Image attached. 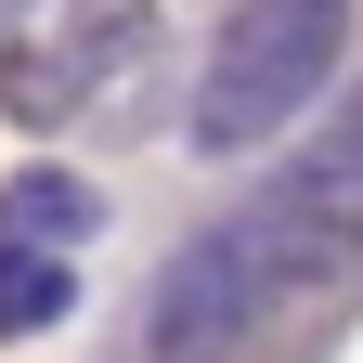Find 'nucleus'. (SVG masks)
I'll use <instances>...</instances> for the list:
<instances>
[{"instance_id":"1","label":"nucleus","mask_w":363,"mask_h":363,"mask_svg":"<svg viewBox=\"0 0 363 363\" xmlns=\"http://www.w3.org/2000/svg\"><path fill=\"white\" fill-rule=\"evenodd\" d=\"M363 39V0H234L195 65V104H182V130H195V156H259L286 143V130L337 91Z\"/></svg>"},{"instance_id":"2","label":"nucleus","mask_w":363,"mask_h":363,"mask_svg":"<svg viewBox=\"0 0 363 363\" xmlns=\"http://www.w3.org/2000/svg\"><path fill=\"white\" fill-rule=\"evenodd\" d=\"M220 234H234L259 311H298L311 286H337V272L363 259V91H350V104L311 130L272 182H259V195L220 208Z\"/></svg>"},{"instance_id":"3","label":"nucleus","mask_w":363,"mask_h":363,"mask_svg":"<svg viewBox=\"0 0 363 363\" xmlns=\"http://www.w3.org/2000/svg\"><path fill=\"white\" fill-rule=\"evenodd\" d=\"M143 52H156V0H52L39 39H0V117L65 130L78 104H104Z\"/></svg>"},{"instance_id":"4","label":"nucleus","mask_w":363,"mask_h":363,"mask_svg":"<svg viewBox=\"0 0 363 363\" xmlns=\"http://www.w3.org/2000/svg\"><path fill=\"white\" fill-rule=\"evenodd\" d=\"M272 325L259 311V286H247V259H234V234H182L169 259H156V286H143V311H130V350L117 363H234L247 337Z\"/></svg>"},{"instance_id":"5","label":"nucleus","mask_w":363,"mask_h":363,"mask_svg":"<svg viewBox=\"0 0 363 363\" xmlns=\"http://www.w3.org/2000/svg\"><path fill=\"white\" fill-rule=\"evenodd\" d=\"M91 220H104V195H91L78 169H26V182H0V247H78Z\"/></svg>"},{"instance_id":"6","label":"nucleus","mask_w":363,"mask_h":363,"mask_svg":"<svg viewBox=\"0 0 363 363\" xmlns=\"http://www.w3.org/2000/svg\"><path fill=\"white\" fill-rule=\"evenodd\" d=\"M65 311H78V259L0 247V337H39V325H65Z\"/></svg>"},{"instance_id":"7","label":"nucleus","mask_w":363,"mask_h":363,"mask_svg":"<svg viewBox=\"0 0 363 363\" xmlns=\"http://www.w3.org/2000/svg\"><path fill=\"white\" fill-rule=\"evenodd\" d=\"M26 13H52V0H0V39H13V26H26Z\"/></svg>"}]
</instances>
